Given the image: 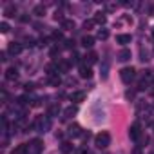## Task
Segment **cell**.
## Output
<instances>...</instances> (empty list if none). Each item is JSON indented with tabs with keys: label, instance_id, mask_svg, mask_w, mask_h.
<instances>
[{
	"label": "cell",
	"instance_id": "obj_1",
	"mask_svg": "<svg viewBox=\"0 0 154 154\" xmlns=\"http://www.w3.org/2000/svg\"><path fill=\"white\" fill-rule=\"evenodd\" d=\"M51 127V120L49 116H38L35 122H33V129L38 131V132H47Z\"/></svg>",
	"mask_w": 154,
	"mask_h": 154
},
{
	"label": "cell",
	"instance_id": "obj_2",
	"mask_svg": "<svg viewBox=\"0 0 154 154\" xmlns=\"http://www.w3.org/2000/svg\"><path fill=\"white\" fill-rule=\"evenodd\" d=\"M94 145H96L98 149H107V147L111 145V134L105 132V131L98 132V134L94 136Z\"/></svg>",
	"mask_w": 154,
	"mask_h": 154
},
{
	"label": "cell",
	"instance_id": "obj_3",
	"mask_svg": "<svg viewBox=\"0 0 154 154\" xmlns=\"http://www.w3.org/2000/svg\"><path fill=\"white\" fill-rule=\"evenodd\" d=\"M120 78H122L123 84H131V82L136 78V71H134V67H123V69L120 71Z\"/></svg>",
	"mask_w": 154,
	"mask_h": 154
},
{
	"label": "cell",
	"instance_id": "obj_4",
	"mask_svg": "<svg viewBox=\"0 0 154 154\" xmlns=\"http://www.w3.org/2000/svg\"><path fill=\"white\" fill-rule=\"evenodd\" d=\"M129 136H131V140H140L141 138V125L138 123V122H134L131 127H129Z\"/></svg>",
	"mask_w": 154,
	"mask_h": 154
},
{
	"label": "cell",
	"instance_id": "obj_5",
	"mask_svg": "<svg viewBox=\"0 0 154 154\" xmlns=\"http://www.w3.org/2000/svg\"><path fill=\"white\" fill-rule=\"evenodd\" d=\"M27 149H29V154H31V152H33V154H40V150L44 149V143H42L40 140H33V141H29Z\"/></svg>",
	"mask_w": 154,
	"mask_h": 154
},
{
	"label": "cell",
	"instance_id": "obj_6",
	"mask_svg": "<svg viewBox=\"0 0 154 154\" xmlns=\"http://www.w3.org/2000/svg\"><path fill=\"white\" fill-rule=\"evenodd\" d=\"M67 134H69L71 138H78V136H82L84 132H82V127H80L78 123H72V125H69V129H67Z\"/></svg>",
	"mask_w": 154,
	"mask_h": 154
},
{
	"label": "cell",
	"instance_id": "obj_7",
	"mask_svg": "<svg viewBox=\"0 0 154 154\" xmlns=\"http://www.w3.org/2000/svg\"><path fill=\"white\" fill-rule=\"evenodd\" d=\"M78 72H80V76H82V78H91V76H93V71H91V67H89V65H85V63H82V65H80Z\"/></svg>",
	"mask_w": 154,
	"mask_h": 154
},
{
	"label": "cell",
	"instance_id": "obj_8",
	"mask_svg": "<svg viewBox=\"0 0 154 154\" xmlns=\"http://www.w3.org/2000/svg\"><path fill=\"white\" fill-rule=\"evenodd\" d=\"M84 100H85V93L84 91H76V93L71 94V102H74V103H80Z\"/></svg>",
	"mask_w": 154,
	"mask_h": 154
},
{
	"label": "cell",
	"instance_id": "obj_9",
	"mask_svg": "<svg viewBox=\"0 0 154 154\" xmlns=\"http://www.w3.org/2000/svg\"><path fill=\"white\" fill-rule=\"evenodd\" d=\"M82 45H84L85 49H91V47L94 45V36H91V35L82 36Z\"/></svg>",
	"mask_w": 154,
	"mask_h": 154
},
{
	"label": "cell",
	"instance_id": "obj_10",
	"mask_svg": "<svg viewBox=\"0 0 154 154\" xmlns=\"http://www.w3.org/2000/svg\"><path fill=\"white\" fill-rule=\"evenodd\" d=\"M84 58H85V65H93V63H96V62H98V54H96L94 51L87 53Z\"/></svg>",
	"mask_w": 154,
	"mask_h": 154
},
{
	"label": "cell",
	"instance_id": "obj_11",
	"mask_svg": "<svg viewBox=\"0 0 154 154\" xmlns=\"http://www.w3.org/2000/svg\"><path fill=\"white\" fill-rule=\"evenodd\" d=\"M18 78V71H17V67H9L8 71H6V80H17Z\"/></svg>",
	"mask_w": 154,
	"mask_h": 154
},
{
	"label": "cell",
	"instance_id": "obj_12",
	"mask_svg": "<svg viewBox=\"0 0 154 154\" xmlns=\"http://www.w3.org/2000/svg\"><path fill=\"white\" fill-rule=\"evenodd\" d=\"M22 45L20 44H17V42H13V44H9V47H8V53H11V54H20L22 53Z\"/></svg>",
	"mask_w": 154,
	"mask_h": 154
},
{
	"label": "cell",
	"instance_id": "obj_13",
	"mask_svg": "<svg viewBox=\"0 0 154 154\" xmlns=\"http://www.w3.org/2000/svg\"><path fill=\"white\" fill-rule=\"evenodd\" d=\"M60 150H62L63 154H71V152L74 150V145H72V143H69V141H62V145H60Z\"/></svg>",
	"mask_w": 154,
	"mask_h": 154
},
{
	"label": "cell",
	"instance_id": "obj_14",
	"mask_svg": "<svg viewBox=\"0 0 154 154\" xmlns=\"http://www.w3.org/2000/svg\"><path fill=\"white\" fill-rule=\"evenodd\" d=\"M27 152H29V149H27V145H26V143L17 145V147L11 150V154H27Z\"/></svg>",
	"mask_w": 154,
	"mask_h": 154
},
{
	"label": "cell",
	"instance_id": "obj_15",
	"mask_svg": "<svg viewBox=\"0 0 154 154\" xmlns=\"http://www.w3.org/2000/svg\"><path fill=\"white\" fill-rule=\"evenodd\" d=\"M33 15H36V17H44V15H45V6H44V4H36V6L33 8Z\"/></svg>",
	"mask_w": 154,
	"mask_h": 154
},
{
	"label": "cell",
	"instance_id": "obj_16",
	"mask_svg": "<svg viewBox=\"0 0 154 154\" xmlns=\"http://www.w3.org/2000/svg\"><path fill=\"white\" fill-rule=\"evenodd\" d=\"M131 40H132V38H131V35H118V36H116V42H118V44H122V45L131 44Z\"/></svg>",
	"mask_w": 154,
	"mask_h": 154
},
{
	"label": "cell",
	"instance_id": "obj_17",
	"mask_svg": "<svg viewBox=\"0 0 154 154\" xmlns=\"http://www.w3.org/2000/svg\"><path fill=\"white\" fill-rule=\"evenodd\" d=\"M118 60H120V62H127V60H131V51H129V49H122V51L118 53Z\"/></svg>",
	"mask_w": 154,
	"mask_h": 154
},
{
	"label": "cell",
	"instance_id": "obj_18",
	"mask_svg": "<svg viewBox=\"0 0 154 154\" xmlns=\"http://www.w3.org/2000/svg\"><path fill=\"white\" fill-rule=\"evenodd\" d=\"M49 84H51L53 87H58V85L62 84V78H60V74H53V76H49Z\"/></svg>",
	"mask_w": 154,
	"mask_h": 154
},
{
	"label": "cell",
	"instance_id": "obj_19",
	"mask_svg": "<svg viewBox=\"0 0 154 154\" xmlns=\"http://www.w3.org/2000/svg\"><path fill=\"white\" fill-rule=\"evenodd\" d=\"M4 15H6V17H15V15H17V6H13V4L6 6V9H4Z\"/></svg>",
	"mask_w": 154,
	"mask_h": 154
},
{
	"label": "cell",
	"instance_id": "obj_20",
	"mask_svg": "<svg viewBox=\"0 0 154 154\" xmlns=\"http://www.w3.org/2000/svg\"><path fill=\"white\" fill-rule=\"evenodd\" d=\"M62 29H63V31H72V29H74V22L69 20V18H65V20L62 22Z\"/></svg>",
	"mask_w": 154,
	"mask_h": 154
},
{
	"label": "cell",
	"instance_id": "obj_21",
	"mask_svg": "<svg viewBox=\"0 0 154 154\" xmlns=\"http://www.w3.org/2000/svg\"><path fill=\"white\" fill-rule=\"evenodd\" d=\"M109 35H111V33H109V29H103V27H102V29H98V35H96V36H98L100 40H107V38H109Z\"/></svg>",
	"mask_w": 154,
	"mask_h": 154
},
{
	"label": "cell",
	"instance_id": "obj_22",
	"mask_svg": "<svg viewBox=\"0 0 154 154\" xmlns=\"http://www.w3.org/2000/svg\"><path fill=\"white\" fill-rule=\"evenodd\" d=\"M76 112H78V109H76V107H72V105H71V107H67V109L63 111V114H65V118H71V116H74Z\"/></svg>",
	"mask_w": 154,
	"mask_h": 154
},
{
	"label": "cell",
	"instance_id": "obj_23",
	"mask_svg": "<svg viewBox=\"0 0 154 154\" xmlns=\"http://www.w3.org/2000/svg\"><path fill=\"white\" fill-rule=\"evenodd\" d=\"M105 20H107V18H105L103 13H96V15H94V24H102V26H103Z\"/></svg>",
	"mask_w": 154,
	"mask_h": 154
},
{
	"label": "cell",
	"instance_id": "obj_24",
	"mask_svg": "<svg viewBox=\"0 0 154 154\" xmlns=\"http://www.w3.org/2000/svg\"><path fill=\"white\" fill-rule=\"evenodd\" d=\"M69 65H71V62H60V63H58V72H60V71L65 72V71L69 69Z\"/></svg>",
	"mask_w": 154,
	"mask_h": 154
},
{
	"label": "cell",
	"instance_id": "obj_25",
	"mask_svg": "<svg viewBox=\"0 0 154 154\" xmlns=\"http://www.w3.org/2000/svg\"><path fill=\"white\" fill-rule=\"evenodd\" d=\"M107 71H109V63L103 62V65H102V78H107V74H109Z\"/></svg>",
	"mask_w": 154,
	"mask_h": 154
},
{
	"label": "cell",
	"instance_id": "obj_26",
	"mask_svg": "<svg viewBox=\"0 0 154 154\" xmlns=\"http://www.w3.org/2000/svg\"><path fill=\"white\" fill-rule=\"evenodd\" d=\"M60 112V107L58 105H51V109H49V116H56Z\"/></svg>",
	"mask_w": 154,
	"mask_h": 154
},
{
	"label": "cell",
	"instance_id": "obj_27",
	"mask_svg": "<svg viewBox=\"0 0 154 154\" xmlns=\"http://www.w3.org/2000/svg\"><path fill=\"white\" fill-rule=\"evenodd\" d=\"M93 26H94V20H85V22H84V29H87V31H89Z\"/></svg>",
	"mask_w": 154,
	"mask_h": 154
},
{
	"label": "cell",
	"instance_id": "obj_28",
	"mask_svg": "<svg viewBox=\"0 0 154 154\" xmlns=\"http://www.w3.org/2000/svg\"><path fill=\"white\" fill-rule=\"evenodd\" d=\"M0 31H2V33H8V31H9V24H8V22H2V24H0Z\"/></svg>",
	"mask_w": 154,
	"mask_h": 154
},
{
	"label": "cell",
	"instance_id": "obj_29",
	"mask_svg": "<svg viewBox=\"0 0 154 154\" xmlns=\"http://www.w3.org/2000/svg\"><path fill=\"white\" fill-rule=\"evenodd\" d=\"M63 36H62V31H54L53 33V40H62Z\"/></svg>",
	"mask_w": 154,
	"mask_h": 154
},
{
	"label": "cell",
	"instance_id": "obj_30",
	"mask_svg": "<svg viewBox=\"0 0 154 154\" xmlns=\"http://www.w3.org/2000/svg\"><path fill=\"white\" fill-rule=\"evenodd\" d=\"M63 47H65V49H72V47H74V42H72V40H65Z\"/></svg>",
	"mask_w": 154,
	"mask_h": 154
},
{
	"label": "cell",
	"instance_id": "obj_31",
	"mask_svg": "<svg viewBox=\"0 0 154 154\" xmlns=\"http://www.w3.org/2000/svg\"><path fill=\"white\" fill-rule=\"evenodd\" d=\"M76 154H87V149H85V147H80V149H76Z\"/></svg>",
	"mask_w": 154,
	"mask_h": 154
},
{
	"label": "cell",
	"instance_id": "obj_32",
	"mask_svg": "<svg viewBox=\"0 0 154 154\" xmlns=\"http://www.w3.org/2000/svg\"><path fill=\"white\" fill-rule=\"evenodd\" d=\"M56 54H60V49L58 47H53L51 49V56H56Z\"/></svg>",
	"mask_w": 154,
	"mask_h": 154
},
{
	"label": "cell",
	"instance_id": "obj_33",
	"mask_svg": "<svg viewBox=\"0 0 154 154\" xmlns=\"http://www.w3.org/2000/svg\"><path fill=\"white\" fill-rule=\"evenodd\" d=\"M26 44H27L29 47H33V45H35V38H27V40H26Z\"/></svg>",
	"mask_w": 154,
	"mask_h": 154
},
{
	"label": "cell",
	"instance_id": "obj_34",
	"mask_svg": "<svg viewBox=\"0 0 154 154\" xmlns=\"http://www.w3.org/2000/svg\"><path fill=\"white\" fill-rule=\"evenodd\" d=\"M24 87H26V91H33V89H35V85H33V84H26Z\"/></svg>",
	"mask_w": 154,
	"mask_h": 154
},
{
	"label": "cell",
	"instance_id": "obj_35",
	"mask_svg": "<svg viewBox=\"0 0 154 154\" xmlns=\"http://www.w3.org/2000/svg\"><path fill=\"white\" fill-rule=\"evenodd\" d=\"M0 60H2V62H6V60H8V53H6V51L0 54Z\"/></svg>",
	"mask_w": 154,
	"mask_h": 154
},
{
	"label": "cell",
	"instance_id": "obj_36",
	"mask_svg": "<svg viewBox=\"0 0 154 154\" xmlns=\"http://www.w3.org/2000/svg\"><path fill=\"white\" fill-rule=\"evenodd\" d=\"M152 36H154V31H152Z\"/></svg>",
	"mask_w": 154,
	"mask_h": 154
}]
</instances>
